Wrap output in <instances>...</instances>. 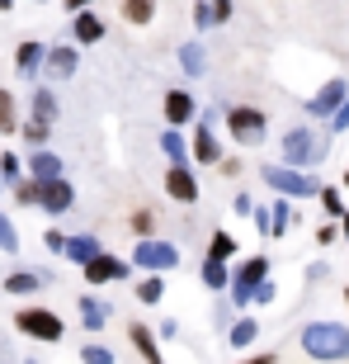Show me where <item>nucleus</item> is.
I'll use <instances>...</instances> for the list:
<instances>
[{
    "mask_svg": "<svg viewBox=\"0 0 349 364\" xmlns=\"http://www.w3.org/2000/svg\"><path fill=\"white\" fill-rule=\"evenodd\" d=\"M302 350L321 364H340L349 360V326L345 322H307L302 326Z\"/></svg>",
    "mask_w": 349,
    "mask_h": 364,
    "instance_id": "1",
    "label": "nucleus"
},
{
    "mask_svg": "<svg viewBox=\"0 0 349 364\" xmlns=\"http://www.w3.org/2000/svg\"><path fill=\"white\" fill-rule=\"evenodd\" d=\"M326 137L316 133V128H307V123H302V128H288V133H283V161L279 166H293V171H311V166H321L326 161Z\"/></svg>",
    "mask_w": 349,
    "mask_h": 364,
    "instance_id": "2",
    "label": "nucleus"
},
{
    "mask_svg": "<svg viewBox=\"0 0 349 364\" xmlns=\"http://www.w3.org/2000/svg\"><path fill=\"white\" fill-rule=\"evenodd\" d=\"M222 123H227V133H231V142H236V147H260V142H265V133H269L265 109H255V105H231V109H222Z\"/></svg>",
    "mask_w": 349,
    "mask_h": 364,
    "instance_id": "3",
    "label": "nucleus"
},
{
    "mask_svg": "<svg viewBox=\"0 0 349 364\" xmlns=\"http://www.w3.org/2000/svg\"><path fill=\"white\" fill-rule=\"evenodd\" d=\"M260 176L279 199H316V189H321V180L311 171H293V166H265Z\"/></svg>",
    "mask_w": 349,
    "mask_h": 364,
    "instance_id": "4",
    "label": "nucleus"
},
{
    "mask_svg": "<svg viewBox=\"0 0 349 364\" xmlns=\"http://www.w3.org/2000/svg\"><path fill=\"white\" fill-rule=\"evenodd\" d=\"M14 331L28 341H43V346H57V341L67 336V322L52 308H19L14 312Z\"/></svg>",
    "mask_w": 349,
    "mask_h": 364,
    "instance_id": "5",
    "label": "nucleus"
},
{
    "mask_svg": "<svg viewBox=\"0 0 349 364\" xmlns=\"http://www.w3.org/2000/svg\"><path fill=\"white\" fill-rule=\"evenodd\" d=\"M133 265L147 274H170L174 265H179V246L165 242V237H142V242L133 246Z\"/></svg>",
    "mask_w": 349,
    "mask_h": 364,
    "instance_id": "6",
    "label": "nucleus"
},
{
    "mask_svg": "<svg viewBox=\"0 0 349 364\" xmlns=\"http://www.w3.org/2000/svg\"><path fill=\"white\" fill-rule=\"evenodd\" d=\"M269 279V256H245L236 270H231V284H227V294L236 308H250V298H255V289Z\"/></svg>",
    "mask_w": 349,
    "mask_h": 364,
    "instance_id": "7",
    "label": "nucleus"
},
{
    "mask_svg": "<svg viewBox=\"0 0 349 364\" xmlns=\"http://www.w3.org/2000/svg\"><path fill=\"white\" fill-rule=\"evenodd\" d=\"M133 274V260H118V256H109V251H99L94 260H85L81 265V279L90 284V289H104V284H123Z\"/></svg>",
    "mask_w": 349,
    "mask_h": 364,
    "instance_id": "8",
    "label": "nucleus"
},
{
    "mask_svg": "<svg viewBox=\"0 0 349 364\" xmlns=\"http://www.w3.org/2000/svg\"><path fill=\"white\" fill-rule=\"evenodd\" d=\"M222 161V142L213 133V114L194 119V142H189V166H217Z\"/></svg>",
    "mask_w": 349,
    "mask_h": 364,
    "instance_id": "9",
    "label": "nucleus"
},
{
    "mask_svg": "<svg viewBox=\"0 0 349 364\" xmlns=\"http://www.w3.org/2000/svg\"><path fill=\"white\" fill-rule=\"evenodd\" d=\"M71 203H76V185H71L67 176L43 180V185H38V208H43V213L62 218V213H71Z\"/></svg>",
    "mask_w": 349,
    "mask_h": 364,
    "instance_id": "10",
    "label": "nucleus"
},
{
    "mask_svg": "<svg viewBox=\"0 0 349 364\" xmlns=\"http://www.w3.org/2000/svg\"><path fill=\"white\" fill-rule=\"evenodd\" d=\"M161 114H165V128H189V123L199 119V105H194V95L189 90H165L161 95Z\"/></svg>",
    "mask_w": 349,
    "mask_h": 364,
    "instance_id": "11",
    "label": "nucleus"
},
{
    "mask_svg": "<svg viewBox=\"0 0 349 364\" xmlns=\"http://www.w3.org/2000/svg\"><path fill=\"white\" fill-rule=\"evenodd\" d=\"M161 185H165V194H170L174 203H199V194H203V189H199V176H194V166H189V161L184 166H170Z\"/></svg>",
    "mask_w": 349,
    "mask_h": 364,
    "instance_id": "12",
    "label": "nucleus"
},
{
    "mask_svg": "<svg viewBox=\"0 0 349 364\" xmlns=\"http://www.w3.org/2000/svg\"><path fill=\"white\" fill-rule=\"evenodd\" d=\"M43 71H48L52 81H71V76L81 71V53H76V43H57V48H48Z\"/></svg>",
    "mask_w": 349,
    "mask_h": 364,
    "instance_id": "13",
    "label": "nucleus"
},
{
    "mask_svg": "<svg viewBox=\"0 0 349 364\" xmlns=\"http://www.w3.org/2000/svg\"><path fill=\"white\" fill-rule=\"evenodd\" d=\"M345 95H349L345 76H331V81H326L321 90H316V95L307 100V119H331V114L340 109V100H345Z\"/></svg>",
    "mask_w": 349,
    "mask_h": 364,
    "instance_id": "14",
    "label": "nucleus"
},
{
    "mask_svg": "<svg viewBox=\"0 0 349 364\" xmlns=\"http://www.w3.org/2000/svg\"><path fill=\"white\" fill-rule=\"evenodd\" d=\"M99 38H104V19H99L94 10L71 14V43H76V48H94Z\"/></svg>",
    "mask_w": 349,
    "mask_h": 364,
    "instance_id": "15",
    "label": "nucleus"
},
{
    "mask_svg": "<svg viewBox=\"0 0 349 364\" xmlns=\"http://www.w3.org/2000/svg\"><path fill=\"white\" fill-rule=\"evenodd\" d=\"M43 57H48V48H43L38 38H24L19 48H14V71H19L24 81H33V76L43 71Z\"/></svg>",
    "mask_w": 349,
    "mask_h": 364,
    "instance_id": "16",
    "label": "nucleus"
},
{
    "mask_svg": "<svg viewBox=\"0 0 349 364\" xmlns=\"http://www.w3.org/2000/svg\"><path fill=\"white\" fill-rule=\"evenodd\" d=\"M24 176H28V180H38V185H43V180H57V176H67V171H62V156H57V151L38 147L33 156H28Z\"/></svg>",
    "mask_w": 349,
    "mask_h": 364,
    "instance_id": "17",
    "label": "nucleus"
},
{
    "mask_svg": "<svg viewBox=\"0 0 349 364\" xmlns=\"http://www.w3.org/2000/svg\"><path fill=\"white\" fill-rule=\"evenodd\" d=\"M128 341H133V350L142 355L147 364H165V355H161V341H156V331H151V326L133 322V326H128Z\"/></svg>",
    "mask_w": 349,
    "mask_h": 364,
    "instance_id": "18",
    "label": "nucleus"
},
{
    "mask_svg": "<svg viewBox=\"0 0 349 364\" xmlns=\"http://www.w3.org/2000/svg\"><path fill=\"white\" fill-rule=\"evenodd\" d=\"M76 312H81V326H85V331H104V322H109V308H104V298H94V294H81V298H76Z\"/></svg>",
    "mask_w": 349,
    "mask_h": 364,
    "instance_id": "19",
    "label": "nucleus"
},
{
    "mask_svg": "<svg viewBox=\"0 0 349 364\" xmlns=\"http://www.w3.org/2000/svg\"><path fill=\"white\" fill-rule=\"evenodd\" d=\"M231 19V0H199L194 5V28H213Z\"/></svg>",
    "mask_w": 349,
    "mask_h": 364,
    "instance_id": "20",
    "label": "nucleus"
},
{
    "mask_svg": "<svg viewBox=\"0 0 349 364\" xmlns=\"http://www.w3.org/2000/svg\"><path fill=\"white\" fill-rule=\"evenodd\" d=\"M99 251H104V246H99V237H90V232H76V237H67V246H62V256H67V260H76V265L94 260Z\"/></svg>",
    "mask_w": 349,
    "mask_h": 364,
    "instance_id": "21",
    "label": "nucleus"
},
{
    "mask_svg": "<svg viewBox=\"0 0 349 364\" xmlns=\"http://www.w3.org/2000/svg\"><path fill=\"white\" fill-rule=\"evenodd\" d=\"M43 284H48V274L14 270V274H5V294L10 298H28V294H43Z\"/></svg>",
    "mask_w": 349,
    "mask_h": 364,
    "instance_id": "22",
    "label": "nucleus"
},
{
    "mask_svg": "<svg viewBox=\"0 0 349 364\" xmlns=\"http://www.w3.org/2000/svg\"><path fill=\"white\" fill-rule=\"evenodd\" d=\"M28 114L38 123H57V95L52 85H33V95H28Z\"/></svg>",
    "mask_w": 349,
    "mask_h": 364,
    "instance_id": "23",
    "label": "nucleus"
},
{
    "mask_svg": "<svg viewBox=\"0 0 349 364\" xmlns=\"http://www.w3.org/2000/svg\"><path fill=\"white\" fill-rule=\"evenodd\" d=\"M297 223V213H293V203L288 199H274L269 203V237H288V228Z\"/></svg>",
    "mask_w": 349,
    "mask_h": 364,
    "instance_id": "24",
    "label": "nucleus"
},
{
    "mask_svg": "<svg viewBox=\"0 0 349 364\" xmlns=\"http://www.w3.org/2000/svg\"><path fill=\"white\" fill-rule=\"evenodd\" d=\"M255 336H260V322H255V317H241V322H231L227 346H231V350H250V346H255Z\"/></svg>",
    "mask_w": 349,
    "mask_h": 364,
    "instance_id": "25",
    "label": "nucleus"
},
{
    "mask_svg": "<svg viewBox=\"0 0 349 364\" xmlns=\"http://www.w3.org/2000/svg\"><path fill=\"white\" fill-rule=\"evenodd\" d=\"M199 279H203V289H213V294H222V289L231 284V265H227V260H203Z\"/></svg>",
    "mask_w": 349,
    "mask_h": 364,
    "instance_id": "26",
    "label": "nucleus"
},
{
    "mask_svg": "<svg viewBox=\"0 0 349 364\" xmlns=\"http://www.w3.org/2000/svg\"><path fill=\"white\" fill-rule=\"evenodd\" d=\"M179 71H184V76H203V71H208L203 43H184V48H179Z\"/></svg>",
    "mask_w": 349,
    "mask_h": 364,
    "instance_id": "27",
    "label": "nucleus"
},
{
    "mask_svg": "<svg viewBox=\"0 0 349 364\" xmlns=\"http://www.w3.org/2000/svg\"><path fill=\"white\" fill-rule=\"evenodd\" d=\"M161 151L170 156V166H184V161H189V142H184V133H179V128H165V133H161Z\"/></svg>",
    "mask_w": 349,
    "mask_h": 364,
    "instance_id": "28",
    "label": "nucleus"
},
{
    "mask_svg": "<svg viewBox=\"0 0 349 364\" xmlns=\"http://www.w3.org/2000/svg\"><path fill=\"white\" fill-rule=\"evenodd\" d=\"M19 133V105H14V95L0 85V137Z\"/></svg>",
    "mask_w": 349,
    "mask_h": 364,
    "instance_id": "29",
    "label": "nucleus"
},
{
    "mask_svg": "<svg viewBox=\"0 0 349 364\" xmlns=\"http://www.w3.org/2000/svg\"><path fill=\"white\" fill-rule=\"evenodd\" d=\"M161 298H165V274H147V279H137V303L156 308Z\"/></svg>",
    "mask_w": 349,
    "mask_h": 364,
    "instance_id": "30",
    "label": "nucleus"
},
{
    "mask_svg": "<svg viewBox=\"0 0 349 364\" xmlns=\"http://www.w3.org/2000/svg\"><path fill=\"white\" fill-rule=\"evenodd\" d=\"M123 19H128V24H151V19H156V0H123Z\"/></svg>",
    "mask_w": 349,
    "mask_h": 364,
    "instance_id": "31",
    "label": "nucleus"
},
{
    "mask_svg": "<svg viewBox=\"0 0 349 364\" xmlns=\"http://www.w3.org/2000/svg\"><path fill=\"white\" fill-rule=\"evenodd\" d=\"M10 194H14V203H19V208H38V180L19 176V180L10 185Z\"/></svg>",
    "mask_w": 349,
    "mask_h": 364,
    "instance_id": "32",
    "label": "nucleus"
},
{
    "mask_svg": "<svg viewBox=\"0 0 349 364\" xmlns=\"http://www.w3.org/2000/svg\"><path fill=\"white\" fill-rule=\"evenodd\" d=\"M231 256H236V237H231V232H213V242H208V260H227V265H231Z\"/></svg>",
    "mask_w": 349,
    "mask_h": 364,
    "instance_id": "33",
    "label": "nucleus"
},
{
    "mask_svg": "<svg viewBox=\"0 0 349 364\" xmlns=\"http://www.w3.org/2000/svg\"><path fill=\"white\" fill-rule=\"evenodd\" d=\"M48 133H52V123H38V119L19 123V137H24V142H28L33 151H38V147H48Z\"/></svg>",
    "mask_w": 349,
    "mask_h": 364,
    "instance_id": "34",
    "label": "nucleus"
},
{
    "mask_svg": "<svg viewBox=\"0 0 349 364\" xmlns=\"http://www.w3.org/2000/svg\"><path fill=\"white\" fill-rule=\"evenodd\" d=\"M156 223H161V218L151 213V208H137V213L128 218V228L137 232V242H142V237H156Z\"/></svg>",
    "mask_w": 349,
    "mask_h": 364,
    "instance_id": "35",
    "label": "nucleus"
},
{
    "mask_svg": "<svg viewBox=\"0 0 349 364\" xmlns=\"http://www.w3.org/2000/svg\"><path fill=\"white\" fill-rule=\"evenodd\" d=\"M316 199H321L326 218H340V213H345V194H340L336 185H321V189H316Z\"/></svg>",
    "mask_w": 349,
    "mask_h": 364,
    "instance_id": "36",
    "label": "nucleus"
},
{
    "mask_svg": "<svg viewBox=\"0 0 349 364\" xmlns=\"http://www.w3.org/2000/svg\"><path fill=\"white\" fill-rule=\"evenodd\" d=\"M24 176V161H19V151H0V180H5V185H14V180Z\"/></svg>",
    "mask_w": 349,
    "mask_h": 364,
    "instance_id": "37",
    "label": "nucleus"
},
{
    "mask_svg": "<svg viewBox=\"0 0 349 364\" xmlns=\"http://www.w3.org/2000/svg\"><path fill=\"white\" fill-rule=\"evenodd\" d=\"M0 251H5V256H19V232H14V223H10V218H5V213H0Z\"/></svg>",
    "mask_w": 349,
    "mask_h": 364,
    "instance_id": "38",
    "label": "nucleus"
},
{
    "mask_svg": "<svg viewBox=\"0 0 349 364\" xmlns=\"http://www.w3.org/2000/svg\"><path fill=\"white\" fill-rule=\"evenodd\" d=\"M81 364H118V360H113V350H104V346H81Z\"/></svg>",
    "mask_w": 349,
    "mask_h": 364,
    "instance_id": "39",
    "label": "nucleus"
},
{
    "mask_svg": "<svg viewBox=\"0 0 349 364\" xmlns=\"http://www.w3.org/2000/svg\"><path fill=\"white\" fill-rule=\"evenodd\" d=\"M326 128H331V133H345V128H349V95L340 100V109H336V114L326 119Z\"/></svg>",
    "mask_w": 349,
    "mask_h": 364,
    "instance_id": "40",
    "label": "nucleus"
},
{
    "mask_svg": "<svg viewBox=\"0 0 349 364\" xmlns=\"http://www.w3.org/2000/svg\"><path fill=\"white\" fill-rule=\"evenodd\" d=\"M43 246H48L52 256H62V246H67V232H62V228H48V232H43Z\"/></svg>",
    "mask_w": 349,
    "mask_h": 364,
    "instance_id": "41",
    "label": "nucleus"
},
{
    "mask_svg": "<svg viewBox=\"0 0 349 364\" xmlns=\"http://www.w3.org/2000/svg\"><path fill=\"white\" fill-rule=\"evenodd\" d=\"M217 171H222V176H227V180H241L245 161H241V156H222V161H217Z\"/></svg>",
    "mask_w": 349,
    "mask_h": 364,
    "instance_id": "42",
    "label": "nucleus"
},
{
    "mask_svg": "<svg viewBox=\"0 0 349 364\" xmlns=\"http://www.w3.org/2000/svg\"><path fill=\"white\" fill-rule=\"evenodd\" d=\"M156 341H179V322H174V317H165V322L156 326Z\"/></svg>",
    "mask_w": 349,
    "mask_h": 364,
    "instance_id": "43",
    "label": "nucleus"
},
{
    "mask_svg": "<svg viewBox=\"0 0 349 364\" xmlns=\"http://www.w3.org/2000/svg\"><path fill=\"white\" fill-rule=\"evenodd\" d=\"M336 237H340V228H336V223H321V228H316V246H331Z\"/></svg>",
    "mask_w": 349,
    "mask_h": 364,
    "instance_id": "44",
    "label": "nucleus"
},
{
    "mask_svg": "<svg viewBox=\"0 0 349 364\" xmlns=\"http://www.w3.org/2000/svg\"><path fill=\"white\" fill-rule=\"evenodd\" d=\"M274 298H279V289H274V279H265L255 289V298H250V303H274Z\"/></svg>",
    "mask_w": 349,
    "mask_h": 364,
    "instance_id": "45",
    "label": "nucleus"
},
{
    "mask_svg": "<svg viewBox=\"0 0 349 364\" xmlns=\"http://www.w3.org/2000/svg\"><path fill=\"white\" fill-rule=\"evenodd\" d=\"M231 208H236V213H255V199H250V194H245V189H241V194H236V199H231Z\"/></svg>",
    "mask_w": 349,
    "mask_h": 364,
    "instance_id": "46",
    "label": "nucleus"
},
{
    "mask_svg": "<svg viewBox=\"0 0 349 364\" xmlns=\"http://www.w3.org/2000/svg\"><path fill=\"white\" fill-rule=\"evenodd\" d=\"M241 364H279V355H274V350H260V355H250V360H241Z\"/></svg>",
    "mask_w": 349,
    "mask_h": 364,
    "instance_id": "47",
    "label": "nucleus"
},
{
    "mask_svg": "<svg viewBox=\"0 0 349 364\" xmlns=\"http://www.w3.org/2000/svg\"><path fill=\"white\" fill-rule=\"evenodd\" d=\"M250 218H255V228H260V232H265V237H269V208H255V213H250Z\"/></svg>",
    "mask_w": 349,
    "mask_h": 364,
    "instance_id": "48",
    "label": "nucleus"
},
{
    "mask_svg": "<svg viewBox=\"0 0 349 364\" xmlns=\"http://www.w3.org/2000/svg\"><path fill=\"white\" fill-rule=\"evenodd\" d=\"M62 5H67V14H81V10H90L94 0H62Z\"/></svg>",
    "mask_w": 349,
    "mask_h": 364,
    "instance_id": "49",
    "label": "nucleus"
},
{
    "mask_svg": "<svg viewBox=\"0 0 349 364\" xmlns=\"http://www.w3.org/2000/svg\"><path fill=\"white\" fill-rule=\"evenodd\" d=\"M336 223H340V237H345V242H349V208H345V213L336 218Z\"/></svg>",
    "mask_w": 349,
    "mask_h": 364,
    "instance_id": "50",
    "label": "nucleus"
},
{
    "mask_svg": "<svg viewBox=\"0 0 349 364\" xmlns=\"http://www.w3.org/2000/svg\"><path fill=\"white\" fill-rule=\"evenodd\" d=\"M14 10V0H0V14H10Z\"/></svg>",
    "mask_w": 349,
    "mask_h": 364,
    "instance_id": "51",
    "label": "nucleus"
},
{
    "mask_svg": "<svg viewBox=\"0 0 349 364\" xmlns=\"http://www.w3.org/2000/svg\"><path fill=\"white\" fill-rule=\"evenodd\" d=\"M340 185H345V189H349V171H345V180H340Z\"/></svg>",
    "mask_w": 349,
    "mask_h": 364,
    "instance_id": "52",
    "label": "nucleus"
},
{
    "mask_svg": "<svg viewBox=\"0 0 349 364\" xmlns=\"http://www.w3.org/2000/svg\"><path fill=\"white\" fill-rule=\"evenodd\" d=\"M0 194H5V180H0Z\"/></svg>",
    "mask_w": 349,
    "mask_h": 364,
    "instance_id": "53",
    "label": "nucleus"
},
{
    "mask_svg": "<svg viewBox=\"0 0 349 364\" xmlns=\"http://www.w3.org/2000/svg\"><path fill=\"white\" fill-rule=\"evenodd\" d=\"M345 303H349V289H345Z\"/></svg>",
    "mask_w": 349,
    "mask_h": 364,
    "instance_id": "54",
    "label": "nucleus"
},
{
    "mask_svg": "<svg viewBox=\"0 0 349 364\" xmlns=\"http://www.w3.org/2000/svg\"><path fill=\"white\" fill-rule=\"evenodd\" d=\"M38 5H43V0H38Z\"/></svg>",
    "mask_w": 349,
    "mask_h": 364,
    "instance_id": "55",
    "label": "nucleus"
}]
</instances>
